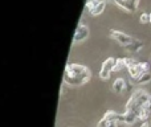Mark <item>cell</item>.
<instances>
[{
  "label": "cell",
  "instance_id": "obj_14",
  "mask_svg": "<svg viewBox=\"0 0 151 127\" xmlns=\"http://www.w3.org/2000/svg\"><path fill=\"white\" fill-rule=\"evenodd\" d=\"M150 105H151V95H150Z\"/></svg>",
  "mask_w": 151,
  "mask_h": 127
},
{
  "label": "cell",
  "instance_id": "obj_7",
  "mask_svg": "<svg viewBox=\"0 0 151 127\" xmlns=\"http://www.w3.org/2000/svg\"><path fill=\"white\" fill-rule=\"evenodd\" d=\"M89 37V27L85 24H78V27L76 28L74 32V37H73V42L78 44V42L85 41Z\"/></svg>",
  "mask_w": 151,
  "mask_h": 127
},
{
  "label": "cell",
  "instance_id": "obj_13",
  "mask_svg": "<svg viewBox=\"0 0 151 127\" xmlns=\"http://www.w3.org/2000/svg\"><path fill=\"white\" fill-rule=\"evenodd\" d=\"M150 24H151V12H150Z\"/></svg>",
  "mask_w": 151,
  "mask_h": 127
},
{
  "label": "cell",
  "instance_id": "obj_5",
  "mask_svg": "<svg viewBox=\"0 0 151 127\" xmlns=\"http://www.w3.org/2000/svg\"><path fill=\"white\" fill-rule=\"evenodd\" d=\"M105 7H106V1L105 0H88L85 4V8L89 11V13L93 16H98L104 12Z\"/></svg>",
  "mask_w": 151,
  "mask_h": 127
},
{
  "label": "cell",
  "instance_id": "obj_4",
  "mask_svg": "<svg viewBox=\"0 0 151 127\" xmlns=\"http://www.w3.org/2000/svg\"><path fill=\"white\" fill-rule=\"evenodd\" d=\"M117 62H118V58H114V57L106 58V60L104 61V64H102L101 70H99V78H102V80H109L111 73L115 72Z\"/></svg>",
  "mask_w": 151,
  "mask_h": 127
},
{
  "label": "cell",
  "instance_id": "obj_11",
  "mask_svg": "<svg viewBox=\"0 0 151 127\" xmlns=\"http://www.w3.org/2000/svg\"><path fill=\"white\" fill-rule=\"evenodd\" d=\"M151 81V73H145V74H142L141 77L138 78L137 81H134L135 83H147V82H150Z\"/></svg>",
  "mask_w": 151,
  "mask_h": 127
},
{
  "label": "cell",
  "instance_id": "obj_1",
  "mask_svg": "<svg viewBox=\"0 0 151 127\" xmlns=\"http://www.w3.org/2000/svg\"><path fill=\"white\" fill-rule=\"evenodd\" d=\"M91 73L88 66L81 64H68L64 70V82L70 86H81L89 82Z\"/></svg>",
  "mask_w": 151,
  "mask_h": 127
},
{
  "label": "cell",
  "instance_id": "obj_12",
  "mask_svg": "<svg viewBox=\"0 0 151 127\" xmlns=\"http://www.w3.org/2000/svg\"><path fill=\"white\" fill-rule=\"evenodd\" d=\"M139 21L142 24H146V23H150V13H146L143 12L141 16H139Z\"/></svg>",
  "mask_w": 151,
  "mask_h": 127
},
{
  "label": "cell",
  "instance_id": "obj_2",
  "mask_svg": "<svg viewBox=\"0 0 151 127\" xmlns=\"http://www.w3.org/2000/svg\"><path fill=\"white\" fill-rule=\"evenodd\" d=\"M150 105V95L145 90L139 89L133 93V95L130 97V99L126 103V111H130L133 114H135V117L138 118V121L141 122V115L143 113V110Z\"/></svg>",
  "mask_w": 151,
  "mask_h": 127
},
{
  "label": "cell",
  "instance_id": "obj_9",
  "mask_svg": "<svg viewBox=\"0 0 151 127\" xmlns=\"http://www.w3.org/2000/svg\"><path fill=\"white\" fill-rule=\"evenodd\" d=\"M126 88H127V83H126V81L123 80V78H117V80L114 81V83H113V90L118 94L123 93V91L126 90Z\"/></svg>",
  "mask_w": 151,
  "mask_h": 127
},
{
  "label": "cell",
  "instance_id": "obj_10",
  "mask_svg": "<svg viewBox=\"0 0 151 127\" xmlns=\"http://www.w3.org/2000/svg\"><path fill=\"white\" fill-rule=\"evenodd\" d=\"M142 48H143V42H142L141 40H138V39H134L133 41H131V44L126 47V49H127L129 52H131V53H137V52H139Z\"/></svg>",
  "mask_w": 151,
  "mask_h": 127
},
{
  "label": "cell",
  "instance_id": "obj_3",
  "mask_svg": "<svg viewBox=\"0 0 151 127\" xmlns=\"http://www.w3.org/2000/svg\"><path fill=\"white\" fill-rule=\"evenodd\" d=\"M123 62H125V67L129 70V74L133 81H137L142 74L150 72V65L147 62H138L137 60L130 57L123 58Z\"/></svg>",
  "mask_w": 151,
  "mask_h": 127
},
{
  "label": "cell",
  "instance_id": "obj_8",
  "mask_svg": "<svg viewBox=\"0 0 151 127\" xmlns=\"http://www.w3.org/2000/svg\"><path fill=\"white\" fill-rule=\"evenodd\" d=\"M114 3L126 12H134L139 5V0H114Z\"/></svg>",
  "mask_w": 151,
  "mask_h": 127
},
{
  "label": "cell",
  "instance_id": "obj_6",
  "mask_svg": "<svg viewBox=\"0 0 151 127\" xmlns=\"http://www.w3.org/2000/svg\"><path fill=\"white\" fill-rule=\"evenodd\" d=\"M110 37L125 48L127 47V45H130L131 41L134 40V37H131L130 34L125 33V32H121V31H110Z\"/></svg>",
  "mask_w": 151,
  "mask_h": 127
}]
</instances>
